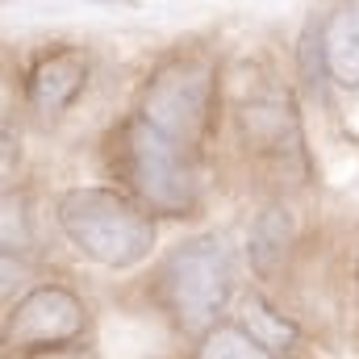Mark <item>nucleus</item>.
I'll use <instances>...</instances> for the list:
<instances>
[{
	"mask_svg": "<svg viewBox=\"0 0 359 359\" xmlns=\"http://www.w3.org/2000/svg\"><path fill=\"white\" fill-rule=\"evenodd\" d=\"M63 238L92 264L130 271L155 251V217L117 188H72L55 205Z\"/></svg>",
	"mask_w": 359,
	"mask_h": 359,
	"instance_id": "1",
	"label": "nucleus"
},
{
	"mask_svg": "<svg viewBox=\"0 0 359 359\" xmlns=\"http://www.w3.org/2000/svg\"><path fill=\"white\" fill-rule=\"evenodd\" d=\"M113 172L130 188V196L155 213L184 217L201 201L196 151L180 147L163 130L130 113L113 134Z\"/></svg>",
	"mask_w": 359,
	"mask_h": 359,
	"instance_id": "2",
	"label": "nucleus"
},
{
	"mask_svg": "<svg viewBox=\"0 0 359 359\" xmlns=\"http://www.w3.org/2000/svg\"><path fill=\"white\" fill-rule=\"evenodd\" d=\"M159 292L180 330L188 334L213 330L234 292V264L226 243L217 234H196L180 243L159 271Z\"/></svg>",
	"mask_w": 359,
	"mask_h": 359,
	"instance_id": "3",
	"label": "nucleus"
},
{
	"mask_svg": "<svg viewBox=\"0 0 359 359\" xmlns=\"http://www.w3.org/2000/svg\"><path fill=\"white\" fill-rule=\"evenodd\" d=\"M213 109H217V72L201 55H180L163 67L151 72L138 96V117L176 138L180 147L201 151V142L213 130Z\"/></svg>",
	"mask_w": 359,
	"mask_h": 359,
	"instance_id": "4",
	"label": "nucleus"
},
{
	"mask_svg": "<svg viewBox=\"0 0 359 359\" xmlns=\"http://www.w3.org/2000/svg\"><path fill=\"white\" fill-rule=\"evenodd\" d=\"M88 309L63 284H38L4 313V347L8 351H55L84 334Z\"/></svg>",
	"mask_w": 359,
	"mask_h": 359,
	"instance_id": "5",
	"label": "nucleus"
},
{
	"mask_svg": "<svg viewBox=\"0 0 359 359\" xmlns=\"http://www.w3.org/2000/svg\"><path fill=\"white\" fill-rule=\"evenodd\" d=\"M238 138L255 159L271 163H305V138H301V117L292 109V96L276 84H259L238 104Z\"/></svg>",
	"mask_w": 359,
	"mask_h": 359,
	"instance_id": "6",
	"label": "nucleus"
},
{
	"mask_svg": "<svg viewBox=\"0 0 359 359\" xmlns=\"http://www.w3.org/2000/svg\"><path fill=\"white\" fill-rule=\"evenodd\" d=\"M88 84V59L76 50V46H59V50H46L29 76H25V100L34 113L42 117H59L63 109L76 104V96Z\"/></svg>",
	"mask_w": 359,
	"mask_h": 359,
	"instance_id": "7",
	"label": "nucleus"
},
{
	"mask_svg": "<svg viewBox=\"0 0 359 359\" xmlns=\"http://www.w3.org/2000/svg\"><path fill=\"white\" fill-rule=\"evenodd\" d=\"M322 63L339 88H359V0H339L326 17Z\"/></svg>",
	"mask_w": 359,
	"mask_h": 359,
	"instance_id": "8",
	"label": "nucleus"
},
{
	"mask_svg": "<svg viewBox=\"0 0 359 359\" xmlns=\"http://www.w3.org/2000/svg\"><path fill=\"white\" fill-rule=\"evenodd\" d=\"M292 238H297V222L284 205H268V209L255 213V222L247 230V259H251L259 280L280 276V268L288 264Z\"/></svg>",
	"mask_w": 359,
	"mask_h": 359,
	"instance_id": "9",
	"label": "nucleus"
},
{
	"mask_svg": "<svg viewBox=\"0 0 359 359\" xmlns=\"http://www.w3.org/2000/svg\"><path fill=\"white\" fill-rule=\"evenodd\" d=\"M196 359H276L271 347L251 334L243 322H217L213 330L201 334V347H196Z\"/></svg>",
	"mask_w": 359,
	"mask_h": 359,
	"instance_id": "10",
	"label": "nucleus"
},
{
	"mask_svg": "<svg viewBox=\"0 0 359 359\" xmlns=\"http://www.w3.org/2000/svg\"><path fill=\"white\" fill-rule=\"evenodd\" d=\"M243 313H247V318H243V326H247L251 334H259L268 347H288V343L297 339V326H292V322H284L276 309H268L259 297H247Z\"/></svg>",
	"mask_w": 359,
	"mask_h": 359,
	"instance_id": "11",
	"label": "nucleus"
},
{
	"mask_svg": "<svg viewBox=\"0 0 359 359\" xmlns=\"http://www.w3.org/2000/svg\"><path fill=\"white\" fill-rule=\"evenodd\" d=\"M92 4H138V0H92Z\"/></svg>",
	"mask_w": 359,
	"mask_h": 359,
	"instance_id": "12",
	"label": "nucleus"
}]
</instances>
